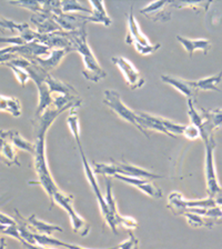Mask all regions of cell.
<instances>
[{
	"instance_id": "cell-6",
	"label": "cell",
	"mask_w": 222,
	"mask_h": 249,
	"mask_svg": "<svg viewBox=\"0 0 222 249\" xmlns=\"http://www.w3.org/2000/svg\"><path fill=\"white\" fill-rule=\"evenodd\" d=\"M103 104L110 108L119 118H121L124 122L131 124L132 126H135L139 131H141L146 137H148V134H146V132L141 129V127H140V124L138 123L137 111L132 110V109H130L123 103L121 96H120V93L118 91L115 90V89H107V90H104Z\"/></svg>"
},
{
	"instance_id": "cell-30",
	"label": "cell",
	"mask_w": 222,
	"mask_h": 249,
	"mask_svg": "<svg viewBox=\"0 0 222 249\" xmlns=\"http://www.w3.org/2000/svg\"><path fill=\"white\" fill-rule=\"evenodd\" d=\"M21 244L26 249H51V248H47V247H44V246H39V245L28 244V243H26V241H23V240L21 241Z\"/></svg>"
},
{
	"instance_id": "cell-21",
	"label": "cell",
	"mask_w": 222,
	"mask_h": 249,
	"mask_svg": "<svg viewBox=\"0 0 222 249\" xmlns=\"http://www.w3.org/2000/svg\"><path fill=\"white\" fill-rule=\"evenodd\" d=\"M222 80V71L217 75H212L210 77H205L198 80H192V85L197 91H219L218 85Z\"/></svg>"
},
{
	"instance_id": "cell-9",
	"label": "cell",
	"mask_w": 222,
	"mask_h": 249,
	"mask_svg": "<svg viewBox=\"0 0 222 249\" xmlns=\"http://www.w3.org/2000/svg\"><path fill=\"white\" fill-rule=\"evenodd\" d=\"M111 61L121 72L124 81L131 90H137V89L142 88L145 86V78L141 76L139 70L135 67V65L128 58L123 56H114L111 58Z\"/></svg>"
},
{
	"instance_id": "cell-25",
	"label": "cell",
	"mask_w": 222,
	"mask_h": 249,
	"mask_svg": "<svg viewBox=\"0 0 222 249\" xmlns=\"http://www.w3.org/2000/svg\"><path fill=\"white\" fill-rule=\"evenodd\" d=\"M27 27H28L27 23L15 22L13 20H10V19L1 17V16H0V33H5L6 30H9V31H17V33L21 34Z\"/></svg>"
},
{
	"instance_id": "cell-23",
	"label": "cell",
	"mask_w": 222,
	"mask_h": 249,
	"mask_svg": "<svg viewBox=\"0 0 222 249\" xmlns=\"http://www.w3.org/2000/svg\"><path fill=\"white\" fill-rule=\"evenodd\" d=\"M0 131H1V134L5 136V137L9 140V142L13 143L15 147H18L19 149L26 150V151H28V153L34 154V143H31L30 142H28V140L23 138L18 131L3 130V129H0Z\"/></svg>"
},
{
	"instance_id": "cell-13",
	"label": "cell",
	"mask_w": 222,
	"mask_h": 249,
	"mask_svg": "<svg viewBox=\"0 0 222 249\" xmlns=\"http://www.w3.org/2000/svg\"><path fill=\"white\" fill-rule=\"evenodd\" d=\"M161 80L163 83L173 87L176 90H178L182 95L187 97V99H192L197 97V90L194 89L192 85V80L184 79V78L171 76V75H161Z\"/></svg>"
},
{
	"instance_id": "cell-31",
	"label": "cell",
	"mask_w": 222,
	"mask_h": 249,
	"mask_svg": "<svg viewBox=\"0 0 222 249\" xmlns=\"http://www.w3.org/2000/svg\"><path fill=\"white\" fill-rule=\"evenodd\" d=\"M213 199L216 201V206H219V207L222 208V193L218 195V196H216Z\"/></svg>"
},
{
	"instance_id": "cell-15",
	"label": "cell",
	"mask_w": 222,
	"mask_h": 249,
	"mask_svg": "<svg viewBox=\"0 0 222 249\" xmlns=\"http://www.w3.org/2000/svg\"><path fill=\"white\" fill-rule=\"evenodd\" d=\"M89 3L91 5L92 9L90 10V14L85 15L87 22L100 23V25H103L104 27L111 26L112 20L107 13L104 2L98 1V0H90Z\"/></svg>"
},
{
	"instance_id": "cell-16",
	"label": "cell",
	"mask_w": 222,
	"mask_h": 249,
	"mask_svg": "<svg viewBox=\"0 0 222 249\" xmlns=\"http://www.w3.org/2000/svg\"><path fill=\"white\" fill-rule=\"evenodd\" d=\"M69 53H71L70 50L67 49H51V52L49 53L48 56L37 58V59L33 60L36 62L38 66H40L42 69H45L46 71L50 72L51 70L56 69L58 66L60 65V62L64 60V58L67 56Z\"/></svg>"
},
{
	"instance_id": "cell-8",
	"label": "cell",
	"mask_w": 222,
	"mask_h": 249,
	"mask_svg": "<svg viewBox=\"0 0 222 249\" xmlns=\"http://www.w3.org/2000/svg\"><path fill=\"white\" fill-rule=\"evenodd\" d=\"M80 150V156H81V160H83V165H84V170H85V177L88 179V182L90 184L91 188L93 190V193L96 195V198H97V201H98V205L100 207V212L102 213V216L104 218V220H106V223L108 224L109 227L112 231L115 233H117V224L114 219V217L111 216L110 212H109V208L107 206V202L106 199H104L103 195L101 194V190H100V187L98 184V180H97V178L95 176V171L92 170L90 163H89L87 157H85V151H84V148L83 146L78 147Z\"/></svg>"
},
{
	"instance_id": "cell-12",
	"label": "cell",
	"mask_w": 222,
	"mask_h": 249,
	"mask_svg": "<svg viewBox=\"0 0 222 249\" xmlns=\"http://www.w3.org/2000/svg\"><path fill=\"white\" fill-rule=\"evenodd\" d=\"M115 178L119 179L126 184L134 186L136 188H138L140 192L143 194L148 195V196L153 198H161L162 197V192L160 188L155 187L153 182H151L149 179H141V178H134V177H127V176H121V175H115Z\"/></svg>"
},
{
	"instance_id": "cell-20",
	"label": "cell",
	"mask_w": 222,
	"mask_h": 249,
	"mask_svg": "<svg viewBox=\"0 0 222 249\" xmlns=\"http://www.w3.org/2000/svg\"><path fill=\"white\" fill-rule=\"evenodd\" d=\"M27 224H28V227H30L29 229L31 232L39 233V235L49 236L54 231H62L61 227L45 223V221L38 219L36 215H31L28 219H27Z\"/></svg>"
},
{
	"instance_id": "cell-3",
	"label": "cell",
	"mask_w": 222,
	"mask_h": 249,
	"mask_svg": "<svg viewBox=\"0 0 222 249\" xmlns=\"http://www.w3.org/2000/svg\"><path fill=\"white\" fill-rule=\"evenodd\" d=\"M127 45H132L135 47L136 52L142 56H149L160 49V44H153L142 33L141 28L137 19H136L134 5L130 6V11L128 14V23H127V35L124 38Z\"/></svg>"
},
{
	"instance_id": "cell-26",
	"label": "cell",
	"mask_w": 222,
	"mask_h": 249,
	"mask_svg": "<svg viewBox=\"0 0 222 249\" xmlns=\"http://www.w3.org/2000/svg\"><path fill=\"white\" fill-rule=\"evenodd\" d=\"M60 8L64 14L70 13H85L89 15L90 10L85 9L79 1H60Z\"/></svg>"
},
{
	"instance_id": "cell-24",
	"label": "cell",
	"mask_w": 222,
	"mask_h": 249,
	"mask_svg": "<svg viewBox=\"0 0 222 249\" xmlns=\"http://www.w3.org/2000/svg\"><path fill=\"white\" fill-rule=\"evenodd\" d=\"M212 1H171L172 9H181V8H190L193 10L208 11Z\"/></svg>"
},
{
	"instance_id": "cell-22",
	"label": "cell",
	"mask_w": 222,
	"mask_h": 249,
	"mask_svg": "<svg viewBox=\"0 0 222 249\" xmlns=\"http://www.w3.org/2000/svg\"><path fill=\"white\" fill-rule=\"evenodd\" d=\"M0 111L8 112L11 116L20 117L22 114V107L20 101L16 97H8L0 95Z\"/></svg>"
},
{
	"instance_id": "cell-18",
	"label": "cell",
	"mask_w": 222,
	"mask_h": 249,
	"mask_svg": "<svg viewBox=\"0 0 222 249\" xmlns=\"http://www.w3.org/2000/svg\"><path fill=\"white\" fill-rule=\"evenodd\" d=\"M0 161L6 166H20L18 155L15 150V146L0 131Z\"/></svg>"
},
{
	"instance_id": "cell-29",
	"label": "cell",
	"mask_w": 222,
	"mask_h": 249,
	"mask_svg": "<svg viewBox=\"0 0 222 249\" xmlns=\"http://www.w3.org/2000/svg\"><path fill=\"white\" fill-rule=\"evenodd\" d=\"M117 249H139V240L136 238L134 233L130 232L129 238L122 241L119 246H117Z\"/></svg>"
},
{
	"instance_id": "cell-11",
	"label": "cell",
	"mask_w": 222,
	"mask_h": 249,
	"mask_svg": "<svg viewBox=\"0 0 222 249\" xmlns=\"http://www.w3.org/2000/svg\"><path fill=\"white\" fill-rule=\"evenodd\" d=\"M200 112L204 118V135L202 140L207 142L210 136L213 135V131L222 127V108L207 109L200 108Z\"/></svg>"
},
{
	"instance_id": "cell-19",
	"label": "cell",
	"mask_w": 222,
	"mask_h": 249,
	"mask_svg": "<svg viewBox=\"0 0 222 249\" xmlns=\"http://www.w3.org/2000/svg\"><path fill=\"white\" fill-rule=\"evenodd\" d=\"M33 236H34V241H36V245H39V246L51 247V248L53 247V248H58V249H89V248L78 246V245L64 243V241L57 240V239L51 238V237L46 236V235H39V233L33 232ZM107 249H117V247L107 248Z\"/></svg>"
},
{
	"instance_id": "cell-4",
	"label": "cell",
	"mask_w": 222,
	"mask_h": 249,
	"mask_svg": "<svg viewBox=\"0 0 222 249\" xmlns=\"http://www.w3.org/2000/svg\"><path fill=\"white\" fill-rule=\"evenodd\" d=\"M93 171L95 174L104 175V176H111L114 177L115 175H121V176L127 177H134V178H141V179H155L161 178L157 174L151 173V171L140 168V167L129 165V163L124 162H108V163H101V162H95L93 163Z\"/></svg>"
},
{
	"instance_id": "cell-5",
	"label": "cell",
	"mask_w": 222,
	"mask_h": 249,
	"mask_svg": "<svg viewBox=\"0 0 222 249\" xmlns=\"http://www.w3.org/2000/svg\"><path fill=\"white\" fill-rule=\"evenodd\" d=\"M205 186L207 193L210 198H215L222 193V188L218 179V174L216 169L215 161V148L216 142L215 137L210 136L207 142H205Z\"/></svg>"
},
{
	"instance_id": "cell-17",
	"label": "cell",
	"mask_w": 222,
	"mask_h": 249,
	"mask_svg": "<svg viewBox=\"0 0 222 249\" xmlns=\"http://www.w3.org/2000/svg\"><path fill=\"white\" fill-rule=\"evenodd\" d=\"M177 40L184 47V49L189 54V57H192L193 53L197 52V50H201L205 54H207L210 48H211V42H210L209 39L205 38L192 39L177 35Z\"/></svg>"
},
{
	"instance_id": "cell-14",
	"label": "cell",
	"mask_w": 222,
	"mask_h": 249,
	"mask_svg": "<svg viewBox=\"0 0 222 249\" xmlns=\"http://www.w3.org/2000/svg\"><path fill=\"white\" fill-rule=\"evenodd\" d=\"M34 25V30L40 35H50L62 31L59 25L54 21L51 14H34L30 18Z\"/></svg>"
},
{
	"instance_id": "cell-27",
	"label": "cell",
	"mask_w": 222,
	"mask_h": 249,
	"mask_svg": "<svg viewBox=\"0 0 222 249\" xmlns=\"http://www.w3.org/2000/svg\"><path fill=\"white\" fill-rule=\"evenodd\" d=\"M3 66H6V67L10 68L11 70H13L16 78H17V80L19 81V84H20L21 86H23V87H25L26 84L30 80V77H29L28 72H27L26 69H23L21 67H18V66L10 65V64H6V65H3Z\"/></svg>"
},
{
	"instance_id": "cell-1",
	"label": "cell",
	"mask_w": 222,
	"mask_h": 249,
	"mask_svg": "<svg viewBox=\"0 0 222 249\" xmlns=\"http://www.w3.org/2000/svg\"><path fill=\"white\" fill-rule=\"evenodd\" d=\"M72 44L73 52H77L83 58L84 70L83 76L91 83H99L107 77V72L101 67L98 59L90 48L87 38V28L85 26L71 33H66Z\"/></svg>"
},
{
	"instance_id": "cell-2",
	"label": "cell",
	"mask_w": 222,
	"mask_h": 249,
	"mask_svg": "<svg viewBox=\"0 0 222 249\" xmlns=\"http://www.w3.org/2000/svg\"><path fill=\"white\" fill-rule=\"evenodd\" d=\"M51 124L48 123L42 122V120H37L36 127H37V137L36 142H34V168H36V173L38 175V184L44 188L47 195L51 199L53 194L58 190V187L56 182L50 175V171L48 168V163H47L46 159V134Z\"/></svg>"
},
{
	"instance_id": "cell-10",
	"label": "cell",
	"mask_w": 222,
	"mask_h": 249,
	"mask_svg": "<svg viewBox=\"0 0 222 249\" xmlns=\"http://www.w3.org/2000/svg\"><path fill=\"white\" fill-rule=\"evenodd\" d=\"M171 1H151L140 9V14L155 22H167L172 18Z\"/></svg>"
},
{
	"instance_id": "cell-32",
	"label": "cell",
	"mask_w": 222,
	"mask_h": 249,
	"mask_svg": "<svg viewBox=\"0 0 222 249\" xmlns=\"http://www.w3.org/2000/svg\"><path fill=\"white\" fill-rule=\"evenodd\" d=\"M6 248V240L0 237V249H5Z\"/></svg>"
},
{
	"instance_id": "cell-28",
	"label": "cell",
	"mask_w": 222,
	"mask_h": 249,
	"mask_svg": "<svg viewBox=\"0 0 222 249\" xmlns=\"http://www.w3.org/2000/svg\"><path fill=\"white\" fill-rule=\"evenodd\" d=\"M182 136L189 140H197L201 138V132L199 130V128H197L194 124H186L184 132H182Z\"/></svg>"
},
{
	"instance_id": "cell-7",
	"label": "cell",
	"mask_w": 222,
	"mask_h": 249,
	"mask_svg": "<svg viewBox=\"0 0 222 249\" xmlns=\"http://www.w3.org/2000/svg\"><path fill=\"white\" fill-rule=\"evenodd\" d=\"M72 201H73V197L71 195L62 193L59 189L53 194V196L51 198L52 205L56 202V204H58V206H60L62 209H65L66 212H67L73 231L79 233V235L83 237L88 236L89 231H90V226H89L87 221H85L84 218L76 212L75 208H73Z\"/></svg>"
}]
</instances>
